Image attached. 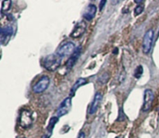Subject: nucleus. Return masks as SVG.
I'll return each mask as SVG.
<instances>
[{
  "label": "nucleus",
  "mask_w": 159,
  "mask_h": 138,
  "mask_svg": "<svg viewBox=\"0 0 159 138\" xmlns=\"http://www.w3.org/2000/svg\"><path fill=\"white\" fill-rule=\"evenodd\" d=\"M154 100H155L154 92L151 89H145L144 93V104L142 106V110L144 112H148L150 110Z\"/></svg>",
  "instance_id": "nucleus-6"
},
{
  "label": "nucleus",
  "mask_w": 159,
  "mask_h": 138,
  "mask_svg": "<svg viewBox=\"0 0 159 138\" xmlns=\"http://www.w3.org/2000/svg\"><path fill=\"white\" fill-rule=\"evenodd\" d=\"M86 23H85L84 21H81L79 23L76 24V26H75L74 30H72V32L71 33V37L73 38H79V37H82L84 33L86 30Z\"/></svg>",
  "instance_id": "nucleus-9"
},
{
  "label": "nucleus",
  "mask_w": 159,
  "mask_h": 138,
  "mask_svg": "<svg viewBox=\"0 0 159 138\" xmlns=\"http://www.w3.org/2000/svg\"><path fill=\"white\" fill-rule=\"evenodd\" d=\"M12 1L7 0V1H2V13L3 12H7L11 7Z\"/></svg>",
  "instance_id": "nucleus-16"
},
{
  "label": "nucleus",
  "mask_w": 159,
  "mask_h": 138,
  "mask_svg": "<svg viewBox=\"0 0 159 138\" xmlns=\"http://www.w3.org/2000/svg\"><path fill=\"white\" fill-rule=\"evenodd\" d=\"M102 99H103V95L100 92H96V95H95L93 101H92V104L90 106L89 109V113L90 115H92L96 112L98 108H99V104L101 102Z\"/></svg>",
  "instance_id": "nucleus-11"
},
{
  "label": "nucleus",
  "mask_w": 159,
  "mask_h": 138,
  "mask_svg": "<svg viewBox=\"0 0 159 138\" xmlns=\"http://www.w3.org/2000/svg\"><path fill=\"white\" fill-rule=\"evenodd\" d=\"M134 2H135V3H142V2H143V1H138V0H135V1H134Z\"/></svg>",
  "instance_id": "nucleus-20"
},
{
  "label": "nucleus",
  "mask_w": 159,
  "mask_h": 138,
  "mask_svg": "<svg viewBox=\"0 0 159 138\" xmlns=\"http://www.w3.org/2000/svg\"><path fill=\"white\" fill-rule=\"evenodd\" d=\"M20 126L23 129H28L31 127L33 123V116L31 111L27 109H22L20 114V119H19Z\"/></svg>",
  "instance_id": "nucleus-2"
},
{
  "label": "nucleus",
  "mask_w": 159,
  "mask_h": 138,
  "mask_svg": "<svg viewBox=\"0 0 159 138\" xmlns=\"http://www.w3.org/2000/svg\"><path fill=\"white\" fill-rule=\"evenodd\" d=\"M96 6L94 4H89L85 9V13H83V17L88 21H91L94 18L96 13Z\"/></svg>",
  "instance_id": "nucleus-12"
},
{
  "label": "nucleus",
  "mask_w": 159,
  "mask_h": 138,
  "mask_svg": "<svg viewBox=\"0 0 159 138\" xmlns=\"http://www.w3.org/2000/svg\"><path fill=\"white\" fill-rule=\"evenodd\" d=\"M58 117L54 116V117L51 118V120H50V121H49L48 127H47V130L50 132V134L52 132V130H53L54 125L58 123Z\"/></svg>",
  "instance_id": "nucleus-14"
},
{
  "label": "nucleus",
  "mask_w": 159,
  "mask_h": 138,
  "mask_svg": "<svg viewBox=\"0 0 159 138\" xmlns=\"http://www.w3.org/2000/svg\"><path fill=\"white\" fill-rule=\"evenodd\" d=\"M81 53H82V47H77L75 49V51L73 53V54L68 58V60L67 61V62L65 64V68L66 69V72L69 71L72 68L74 67V65H75L77 60L80 57Z\"/></svg>",
  "instance_id": "nucleus-8"
},
{
  "label": "nucleus",
  "mask_w": 159,
  "mask_h": 138,
  "mask_svg": "<svg viewBox=\"0 0 159 138\" xmlns=\"http://www.w3.org/2000/svg\"><path fill=\"white\" fill-rule=\"evenodd\" d=\"M116 138H119V137H116Z\"/></svg>",
  "instance_id": "nucleus-21"
},
{
  "label": "nucleus",
  "mask_w": 159,
  "mask_h": 138,
  "mask_svg": "<svg viewBox=\"0 0 159 138\" xmlns=\"http://www.w3.org/2000/svg\"><path fill=\"white\" fill-rule=\"evenodd\" d=\"M61 64V58L57 54H51L44 58V67L49 71H55Z\"/></svg>",
  "instance_id": "nucleus-1"
},
{
  "label": "nucleus",
  "mask_w": 159,
  "mask_h": 138,
  "mask_svg": "<svg viewBox=\"0 0 159 138\" xmlns=\"http://www.w3.org/2000/svg\"><path fill=\"white\" fill-rule=\"evenodd\" d=\"M79 138H85V134H83V133L80 134V135H79Z\"/></svg>",
  "instance_id": "nucleus-19"
},
{
  "label": "nucleus",
  "mask_w": 159,
  "mask_h": 138,
  "mask_svg": "<svg viewBox=\"0 0 159 138\" xmlns=\"http://www.w3.org/2000/svg\"><path fill=\"white\" fill-rule=\"evenodd\" d=\"M72 108V97H67L66 99H64V101L61 102L60 106L57 110V115L58 117L63 116L68 113Z\"/></svg>",
  "instance_id": "nucleus-7"
},
{
  "label": "nucleus",
  "mask_w": 159,
  "mask_h": 138,
  "mask_svg": "<svg viewBox=\"0 0 159 138\" xmlns=\"http://www.w3.org/2000/svg\"><path fill=\"white\" fill-rule=\"evenodd\" d=\"M87 82H88V81L86 78H79V79L75 82V83L74 85H73L72 89H71V91H70V97L74 96L75 94V92H76L77 89H78L79 87H81V86L85 85Z\"/></svg>",
  "instance_id": "nucleus-13"
},
{
  "label": "nucleus",
  "mask_w": 159,
  "mask_h": 138,
  "mask_svg": "<svg viewBox=\"0 0 159 138\" xmlns=\"http://www.w3.org/2000/svg\"><path fill=\"white\" fill-rule=\"evenodd\" d=\"M50 78L48 76L44 75L40 78L39 81L33 86V91L35 93H42L46 91L50 85Z\"/></svg>",
  "instance_id": "nucleus-5"
},
{
  "label": "nucleus",
  "mask_w": 159,
  "mask_h": 138,
  "mask_svg": "<svg viewBox=\"0 0 159 138\" xmlns=\"http://www.w3.org/2000/svg\"><path fill=\"white\" fill-rule=\"evenodd\" d=\"M144 11V6L141 5H139L134 9V15L135 16H138L140 14H141Z\"/></svg>",
  "instance_id": "nucleus-17"
},
{
  "label": "nucleus",
  "mask_w": 159,
  "mask_h": 138,
  "mask_svg": "<svg viewBox=\"0 0 159 138\" xmlns=\"http://www.w3.org/2000/svg\"><path fill=\"white\" fill-rule=\"evenodd\" d=\"M13 34V27L12 26L7 25L3 27H1L0 30V36H1V43L2 44H5L12 35Z\"/></svg>",
  "instance_id": "nucleus-10"
},
{
  "label": "nucleus",
  "mask_w": 159,
  "mask_h": 138,
  "mask_svg": "<svg viewBox=\"0 0 159 138\" xmlns=\"http://www.w3.org/2000/svg\"><path fill=\"white\" fill-rule=\"evenodd\" d=\"M143 72H144V68L143 67H142V65H138V66L135 68V70H134V77L138 79V78H140L141 76H142Z\"/></svg>",
  "instance_id": "nucleus-15"
},
{
  "label": "nucleus",
  "mask_w": 159,
  "mask_h": 138,
  "mask_svg": "<svg viewBox=\"0 0 159 138\" xmlns=\"http://www.w3.org/2000/svg\"><path fill=\"white\" fill-rule=\"evenodd\" d=\"M75 46L72 42H66L62 45H61L57 50L56 54L61 58L67 57V56H72L75 51Z\"/></svg>",
  "instance_id": "nucleus-4"
},
{
  "label": "nucleus",
  "mask_w": 159,
  "mask_h": 138,
  "mask_svg": "<svg viewBox=\"0 0 159 138\" xmlns=\"http://www.w3.org/2000/svg\"><path fill=\"white\" fill-rule=\"evenodd\" d=\"M154 30L152 29L148 30L145 33L143 38V44H142V51L143 53L148 54L151 52V47H152L153 40H154Z\"/></svg>",
  "instance_id": "nucleus-3"
},
{
  "label": "nucleus",
  "mask_w": 159,
  "mask_h": 138,
  "mask_svg": "<svg viewBox=\"0 0 159 138\" xmlns=\"http://www.w3.org/2000/svg\"><path fill=\"white\" fill-rule=\"evenodd\" d=\"M106 3V1H104V0L100 1V4H99V10H100V11L103 10V7L105 6Z\"/></svg>",
  "instance_id": "nucleus-18"
}]
</instances>
